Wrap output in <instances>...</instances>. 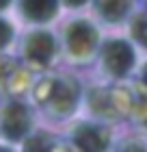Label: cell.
Here are the masks:
<instances>
[{
  "instance_id": "6da1fadb",
  "label": "cell",
  "mask_w": 147,
  "mask_h": 152,
  "mask_svg": "<svg viewBox=\"0 0 147 152\" xmlns=\"http://www.w3.org/2000/svg\"><path fill=\"white\" fill-rule=\"evenodd\" d=\"M28 96L33 104L41 109L50 120L63 122L78 111L82 102V87L74 76L43 74L41 78H35Z\"/></svg>"
},
{
  "instance_id": "7a4b0ae2",
  "label": "cell",
  "mask_w": 147,
  "mask_h": 152,
  "mask_svg": "<svg viewBox=\"0 0 147 152\" xmlns=\"http://www.w3.org/2000/svg\"><path fill=\"white\" fill-rule=\"evenodd\" d=\"M100 31L89 18H72L63 26L61 50L72 63H89L100 50Z\"/></svg>"
},
{
  "instance_id": "3957f363",
  "label": "cell",
  "mask_w": 147,
  "mask_h": 152,
  "mask_svg": "<svg viewBox=\"0 0 147 152\" xmlns=\"http://www.w3.org/2000/svg\"><path fill=\"white\" fill-rule=\"evenodd\" d=\"M61 50V44L52 31L43 26H35L22 37L20 44V57L30 70H46L54 63L56 54Z\"/></svg>"
},
{
  "instance_id": "277c9868",
  "label": "cell",
  "mask_w": 147,
  "mask_h": 152,
  "mask_svg": "<svg viewBox=\"0 0 147 152\" xmlns=\"http://www.w3.org/2000/svg\"><path fill=\"white\" fill-rule=\"evenodd\" d=\"M35 130L33 107L20 98H7L0 102V139L7 143L24 141Z\"/></svg>"
},
{
  "instance_id": "5b68a950",
  "label": "cell",
  "mask_w": 147,
  "mask_h": 152,
  "mask_svg": "<svg viewBox=\"0 0 147 152\" xmlns=\"http://www.w3.org/2000/svg\"><path fill=\"white\" fill-rule=\"evenodd\" d=\"M97 61H100L102 72L110 78H125L136 63V52L128 39L121 37H108L100 44L97 50Z\"/></svg>"
},
{
  "instance_id": "8992f818",
  "label": "cell",
  "mask_w": 147,
  "mask_h": 152,
  "mask_svg": "<svg viewBox=\"0 0 147 152\" xmlns=\"http://www.w3.org/2000/svg\"><path fill=\"white\" fill-rule=\"evenodd\" d=\"M69 141L74 143L76 150H87V152H100L110 148V130L102 120L97 122H76L69 128Z\"/></svg>"
},
{
  "instance_id": "52a82bcc",
  "label": "cell",
  "mask_w": 147,
  "mask_h": 152,
  "mask_svg": "<svg viewBox=\"0 0 147 152\" xmlns=\"http://www.w3.org/2000/svg\"><path fill=\"white\" fill-rule=\"evenodd\" d=\"M35 83L33 70H24L13 57L0 54V94L17 96L20 94H30V87Z\"/></svg>"
},
{
  "instance_id": "ba28073f",
  "label": "cell",
  "mask_w": 147,
  "mask_h": 152,
  "mask_svg": "<svg viewBox=\"0 0 147 152\" xmlns=\"http://www.w3.org/2000/svg\"><path fill=\"white\" fill-rule=\"evenodd\" d=\"M17 15L30 26H46L59 15L61 0H17Z\"/></svg>"
},
{
  "instance_id": "9c48e42d",
  "label": "cell",
  "mask_w": 147,
  "mask_h": 152,
  "mask_svg": "<svg viewBox=\"0 0 147 152\" xmlns=\"http://www.w3.org/2000/svg\"><path fill=\"white\" fill-rule=\"evenodd\" d=\"M85 102H87V109L91 111V115L97 117L102 122H108V120H117L119 115V107H117V96L113 89H106V87H91L89 91L85 94Z\"/></svg>"
},
{
  "instance_id": "30bf717a",
  "label": "cell",
  "mask_w": 147,
  "mask_h": 152,
  "mask_svg": "<svg viewBox=\"0 0 147 152\" xmlns=\"http://www.w3.org/2000/svg\"><path fill=\"white\" fill-rule=\"evenodd\" d=\"M134 9V0H93V13L104 24H121Z\"/></svg>"
},
{
  "instance_id": "8fae6325",
  "label": "cell",
  "mask_w": 147,
  "mask_h": 152,
  "mask_svg": "<svg viewBox=\"0 0 147 152\" xmlns=\"http://www.w3.org/2000/svg\"><path fill=\"white\" fill-rule=\"evenodd\" d=\"M24 143V150H54L56 146V139H54L52 135H48V133H41V130H33V133L26 137V139L22 141Z\"/></svg>"
},
{
  "instance_id": "7c38bea8",
  "label": "cell",
  "mask_w": 147,
  "mask_h": 152,
  "mask_svg": "<svg viewBox=\"0 0 147 152\" xmlns=\"http://www.w3.org/2000/svg\"><path fill=\"white\" fill-rule=\"evenodd\" d=\"M132 37H134L143 48H147V18H136L132 20Z\"/></svg>"
},
{
  "instance_id": "4fadbf2b",
  "label": "cell",
  "mask_w": 147,
  "mask_h": 152,
  "mask_svg": "<svg viewBox=\"0 0 147 152\" xmlns=\"http://www.w3.org/2000/svg\"><path fill=\"white\" fill-rule=\"evenodd\" d=\"M13 37H15V26L7 18H0V50H4L13 41Z\"/></svg>"
},
{
  "instance_id": "5bb4252c",
  "label": "cell",
  "mask_w": 147,
  "mask_h": 152,
  "mask_svg": "<svg viewBox=\"0 0 147 152\" xmlns=\"http://www.w3.org/2000/svg\"><path fill=\"white\" fill-rule=\"evenodd\" d=\"M89 2V0H61V7H65L69 11H76V9H82Z\"/></svg>"
},
{
  "instance_id": "9a60e30c",
  "label": "cell",
  "mask_w": 147,
  "mask_h": 152,
  "mask_svg": "<svg viewBox=\"0 0 147 152\" xmlns=\"http://www.w3.org/2000/svg\"><path fill=\"white\" fill-rule=\"evenodd\" d=\"M11 4H13V0H0V13H2V11H7Z\"/></svg>"
},
{
  "instance_id": "2e32d148",
  "label": "cell",
  "mask_w": 147,
  "mask_h": 152,
  "mask_svg": "<svg viewBox=\"0 0 147 152\" xmlns=\"http://www.w3.org/2000/svg\"><path fill=\"white\" fill-rule=\"evenodd\" d=\"M141 80H143V85L147 87V63L143 65V72H141Z\"/></svg>"
},
{
  "instance_id": "e0dca14e",
  "label": "cell",
  "mask_w": 147,
  "mask_h": 152,
  "mask_svg": "<svg viewBox=\"0 0 147 152\" xmlns=\"http://www.w3.org/2000/svg\"><path fill=\"white\" fill-rule=\"evenodd\" d=\"M145 128H147V122H145Z\"/></svg>"
}]
</instances>
